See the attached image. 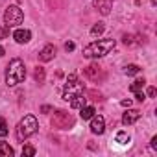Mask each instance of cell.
Masks as SVG:
<instances>
[{"instance_id": "1", "label": "cell", "mask_w": 157, "mask_h": 157, "mask_svg": "<svg viewBox=\"0 0 157 157\" xmlns=\"http://www.w3.org/2000/svg\"><path fill=\"white\" fill-rule=\"evenodd\" d=\"M115 46H117V41H115V39H98V41H93L91 44H87V46L83 48V57H87V59L104 57V56H107Z\"/></svg>"}, {"instance_id": "2", "label": "cell", "mask_w": 157, "mask_h": 157, "mask_svg": "<svg viewBox=\"0 0 157 157\" xmlns=\"http://www.w3.org/2000/svg\"><path fill=\"white\" fill-rule=\"evenodd\" d=\"M26 78V67H24V61L22 59H13L10 65H8V70H6V83L10 87H15L17 83H21Z\"/></svg>"}, {"instance_id": "3", "label": "cell", "mask_w": 157, "mask_h": 157, "mask_svg": "<svg viewBox=\"0 0 157 157\" xmlns=\"http://www.w3.org/2000/svg\"><path fill=\"white\" fill-rule=\"evenodd\" d=\"M37 128H39L37 118H35L33 115H26V117L19 122V126H17V139H19L21 142L26 140L28 137H32V135L37 131Z\"/></svg>"}, {"instance_id": "4", "label": "cell", "mask_w": 157, "mask_h": 157, "mask_svg": "<svg viewBox=\"0 0 157 157\" xmlns=\"http://www.w3.org/2000/svg\"><path fill=\"white\" fill-rule=\"evenodd\" d=\"M24 19V13L19 6H8L6 8V13H4V22H6V28H15L22 22Z\"/></svg>"}, {"instance_id": "5", "label": "cell", "mask_w": 157, "mask_h": 157, "mask_svg": "<svg viewBox=\"0 0 157 157\" xmlns=\"http://www.w3.org/2000/svg\"><path fill=\"white\" fill-rule=\"evenodd\" d=\"M52 126L57 128V129H70V128L74 126V117H72L70 113L59 109V111H56L54 117H52Z\"/></svg>"}, {"instance_id": "6", "label": "cell", "mask_w": 157, "mask_h": 157, "mask_svg": "<svg viewBox=\"0 0 157 157\" xmlns=\"http://www.w3.org/2000/svg\"><path fill=\"white\" fill-rule=\"evenodd\" d=\"M83 74H85V78H89V80H91V82H94V83L102 82L104 78H105V74H104V68H102L98 63H93V65L85 67V68H83Z\"/></svg>"}, {"instance_id": "7", "label": "cell", "mask_w": 157, "mask_h": 157, "mask_svg": "<svg viewBox=\"0 0 157 157\" xmlns=\"http://www.w3.org/2000/svg\"><path fill=\"white\" fill-rule=\"evenodd\" d=\"M83 93V85L78 82V80H67V85H65V91H63V98L68 102L70 98H74L76 94Z\"/></svg>"}, {"instance_id": "8", "label": "cell", "mask_w": 157, "mask_h": 157, "mask_svg": "<svg viewBox=\"0 0 157 157\" xmlns=\"http://www.w3.org/2000/svg\"><path fill=\"white\" fill-rule=\"evenodd\" d=\"M91 131L94 135H102L105 131V120H104V117H100V115H93L91 117Z\"/></svg>"}, {"instance_id": "9", "label": "cell", "mask_w": 157, "mask_h": 157, "mask_svg": "<svg viewBox=\"0 0 157 157\" xmlns=\"http://www.w3.org/2000/svg\"><path fill=\"white\" fill-rule=\"evenodd\" d=\"M56 57V46L54 44H46L41 52H39V61L46 63V61H52Z\"/></svg>"}, {"instance_id": "10", "label": "cell", "mask_w": 157, "mask_h": 157, "mask_svg": "<svg viewBox=\"0 0 157 157\" xmlns=\"http://www.w3.org/2000/svg\"><path fill=\"white\" fill-rule=\"evenodd\" d=\"M139 118H140V111H139V109H129V111L124 113V117H122V124L131 126V124H135Z\"/></svg>"}, {"instance_id": "11", "label": "cell", "mask_w": 157, "mask_h": 157, "mask_svg": "<svg viewBox=\"0 0 157 157\" xmlns=\"http://www.w3.org/2000/svg\"><path fill=\"white\" fill-rule=\"evenodd\" d=\"M13 39H15L19 44H24V43H28V41L32 39V32H30V30H24V28H19V30H15Z\"/></svg>"}, {"instance_id": "12", "label": "cell", "mask_w": 157, "mask_h": 157, "mask_svg": "<svg viewBox=\"0 0 157 157\" xmlns=\"http://www.w3.org/2000/svg\"><path fill=\"white\" fill-rule=\"evenodd\" d=\"M94 8L102 15H109V11L113 8V0H94Z\"/></svg>"}, {"instance_id": "13", "label": "cell", "mask_w": 157, "mask_h": 157, "mask_svg": "<svg viewBox=\"0 0 157 157\" xmlns=\"http://www.w3.org/2000/svg\"><path fill=\"white\" fill-rule=\"evenodd\" d=\"M68 102H70V107H74V109H80V107H83V105L87 104V98L83 96V93H80V94H76L74 98H70Z\"/></svg>"}, {"instance_id": "14", "label": "cell", "mask_w": 157, "mask_h": 157, "mask_svg": "<svg viewBox=\"0 0 157 157\" xmlns=\"http://www.w3.org/2000/svg\"><path fill=\"white\" fill-rule=\"evenodd\" d=\"M13 148L8 144V142H4V140H0V157H13Z\"/></svg>"}, {"instance_id": "15", "label": "cell", "mask_w": 157, "mask_h": 157, "mask_svg": "<svg viewBox=\"0 0 157 157\" xmlns=\"http://www.w3.org/2000/svg\"><path fill=\"white\" fill-rule=\"evenodd\" d=\"M94 113H96V111H94L93 105H83V107H80V117H82L83 120H89Z\"/></svg>"}, {"instance_id": "16", "label": "cell", "mask_w": 157, "mask_h": 157, "mask_svg": "<svg viewBox=\"0 0 157 157\" xmlns=\"http://www.w3.org/2000/svg\"><path fill=\"white\" fill-rule=\"evenodd\" d=\"M44 76H46V74H44V68H43V67H37V68L33 70V80H35L37 83H43V82H44Z\"/></svg>"}, {"instance_id": "17", "label": "cell", "mask_w": 157, "mask_h": 157, "mask_svg": "<svg viewBox=\"0 0 157 157\" xmlns=\"http://www.w3.org/2000/svg\"><path fill=\"white\" fill-rule=\"evenodd\" d=\"M144 83H146L144 80H135V82L129 85V91H131V93H140L142 87H144Z\"/></svg>"}, {"instance_id": "18", "label": "cell", "mask_w": 157, "mask_h": 157, "mask_svg": "<svg viewBox=\"0 0 157 157\" xmlns=\"http://www.w3.org/2000/svg\"><path fill=\"white\" fill-rule=\"evenodd\" d=\"M104 30H105L104 22H98V24H94V26H93L91 35H93V37H98V35H102V33H104Z\"/></svg>"}, {"instance_id": "19", "label": "cell", "mask_w": 157, "mask_h": 157, "mask_svg": "<svg viewBox=\"0 0 157 157\" xmlns=\"http://www.w3.org/2000/svg\"><path fill=\"white\" fill-rule=\"evenodd\" d=\"M139 65H126L124 67V74H128V76H135V74H139Z\"/></svg>"}, {"instance_id": "20", "label": "cell", "mask_w": 157, "mask_h": 157, "mask_svg": "<svg viewBox=\"0 0 157 157\" xmlns=\"http://www.w3.org/2000/svg\"><path fill=\"white\" fill-rule=\"evenodd\" d=\"M10 133V129H8V124H6V120L0 117V137H6Z\"/></svg>"}, {"instance_id": "21", "label": "cell", "mask_w": 157, "mask_h": 157, "mask_svg": "<svg viewBox=\"0 0 157 157\" xmlns=\"http://www.w3.org/2000/svg\"><path fill=\"white\" fill-rule=\"evenodd\" d=\"M117 142H120V144H128V142H129V135L124 133V131H120V133L117 135Z\"/></svg>"}, {"instance_id": "22", "label": "cell", "mask_w": 157, "mask_h": 157, "mask_svg": "<svg viewBox=\"0 0 157 157\" xmlns=\"http://www.w3.org/2000/svg\"><path fill=\"white\" fill-rule=\"evenodd\" d=\"M22 155H28V157L35 155V148H33V146H30V144H26V146L22 148Z\"/></svg>"}, {"instance_id": "23", "label": "cell", "mask_w": 157, "mask_h": 157, "mask_svg": "<svg viewBox=\"0 0 157 157\" xmlns=\"http://www.w3.org/2000/svg\"><path fill=\"white\" fill-rule=\"evenodd\" d=\"M8 33H10V28H2V26H0V39H6Z\"/></svg>"}, {"instance_id": "24", "label": "cell", "mask_w": 157, "mask_h": 157, "mask_svg": "<svg viewBox=\"0 0 157 157\" xmlns=\"http://www.w3.org/2000/svg\"><path fill=\"white\" fill-rule=\"evenodd\" d=\"M74 48H76V44H74L72 41H68V43H65V50H67V52H72Z\"/></svg>"}, {"instance_id": "25", "label": "cell", "mask_w": 157, "mask_h": 157, "mask_svg": "<svg viewBox=\"0 0 157 157\" xmlns=\"http://www.w3.org/2000/svg\"><path fill=\"white\" fill-rule=\"evenodd\" d=\"M155 93H157V91H155V87H148V96H151V98H153V96H155Z\"/></svg>"}, {"instance_id": "26", "label": "cell", "mask_w": 157, "mask_h": 157, "mask_svg": "<svg viewBox=\"0 0 157 157\" xmlns=\"http://www.w3.org/2000/svg\"><path fill=\"white\" fill-rule=\"evenodd\" d=\"M135 94H137V100H139V102H142V100L146 98V96L142 94V91H140V93H135Z\"/></svg>"}, {"instance_id": "27", "label": "cell", "mask_w": 157, "mask_h": 157, "mask_svg": "<svg viewBox=\"0 0 157 157\" xmlns=\"http://www.w3.org/2000/svg\"><path fill=\"white\" fill-rule=\"evenodd\" d=\"M120 104H122V105H124V107H129V105H131V100H122V102H120Z\"/></svg>"}, {"instance_id": "28", "label": "cell", "mask_w": 157, "mask_h": 157, "mask_svg": "<svg viewBox=\"0 0 157 157\" xmlns=\"http://www.w3.org/2000/svg\"><path fill=\"white\" fill-rule=\"evenodd\" d=\"M151 148H153V150H157V137H153V139H151Z\"/></svg>"}, {"instance_id": "29", "label": "cell", "mask_w": 157, "mask_h": 157, "mask_svg": "<svg viewBox=\"0 0 157 157\" xmlns=\"http://www.w3.org/2000/svg\"><path fill=\"white\" fill-rule=\"evenodd\" d=\"M41 111H43V113H48V111H50V105H43Z\"/></svg>"}, {"instance_id": "30", "label": "cell", "mask_w": 157, "mask_h": 157, "mask_svg": "<svg viewBox=\"0 0 157 157\" xmlns=\"http://www.w3.org/2000/svg\"><path fill=\"white\" fill-rule=\"evenodd\" d=\"M2 56H4V48H2V46H0V57H2Z\"/></svg>"}]
</instances>
